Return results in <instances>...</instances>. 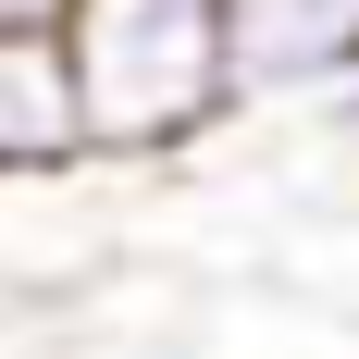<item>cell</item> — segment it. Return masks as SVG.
<instances>
[{
  "instance_id": "cell-1",
  "label": "cell",
  "mask_w": 359,
  "mask_h": 359,
  "mask_svg": "<svg viewBox=\"0 0 359 359\" xmlns=\"http://www.w3.org/2000/svg\"><path fill=\"white\" fill-rule=\"evenodd\" d=\"M74 87H87V137L100 161H149L186 149L236 111V62H223V0H74L62 13Z\"/></svg>"
},
{
  "instance_id": "cell-2",
  "label": "cell",
  "mask_w": 359,
  "mask_h": 359,
  "mask_svg": "<svg viewBox=\"0 0 359 359\" xmlns=\"http://www.w3.org/2000/svg\"><path fill=\"white\" fill-rule=\"evenodd\" d=\"M236 111H310L359 62V0H223Z\"/></svg>"
},
{
  "instance_id": "cell-3",
  "label": "cell",
  "mask_w": 359,
  "mask_h": 359,
  "mask_svg": "<svg viewBox=\"0 0 359 359\" xmlns=\"http://www.w3.org/2000/svg\"><path fill=\"white\" fill-rule=\"evenodd\" d=\"M74 161H100V137L62 25H0V174H74Z\"/></svg>"
},
{
  "instance_id": "cell-4",
  "label": "cell",
  "mask_w": 359,
  "mask_h": 359,
  "mask_svg": "<svg viewBox=\"0 0 359 359\" xmlns=\"http://www.w3.org/2000/svg\"><path fill=\"white\" fill-rule=\"evenodd\" d=\"M310 111H323L334 137H359V62H347V74H334V87H323V100H310Z\"/></svg>"
}]
</instances>
